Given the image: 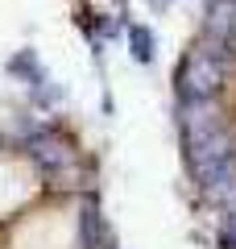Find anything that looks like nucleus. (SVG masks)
Segmentation results:
<instances>
[{
	"label": "nucleus",
	"mask_w": 236,
	"mask_h": 249,
	"mask_svg": "<svg viewBox=\"0 0 236 249\" xmlns=\"http://www.w3.org/2000/svg\"><path fill=\"white\" fill-rule=\"evenodd\" d=\"M9 71L21 75V79H29V83H42V67H37V54L34 50H21L17 58H9Z\"/></svg>",
	"instance_id": "obj_9"
},
{
	"label": "nucleus",
	"mask_w": 236,
	"mask_h": 249,
	"mask_svg": "<svg viewBox=\"0 0 236 249\" xmlns=\"http://www.w3.org/2000/svg\"><path fill=\"white\" fill-rule=\"evenodd\" d=\"M153 4H157V9H162V4H170V0H153Z\"/></svg>",
	"instance_id": "obj_10"
},
{
	"label": "nucleus",
	"mask_w": 236,
	"mask_h": 249,
	"mask_svg": "<svg viewBox=\"0 0 236 249\" xmlns=\"http://www.w3.org/2000/svg\"><path fill=\"white\" fill-rule=\"evenodd\" d=\"M224 79V42L191 50L178 67V100H216V88Z\"/></svg>",
	"instance_id": "obj_1"
},
{
	"label": "nucleus",
	"mask_w": 236,
	"mask_h": 249,
	"mask_svg": "<svg viewBox=\"0 0 236 249\" xmlns=\"http://www.w3.org/2000/svg\"><path fill=\"white\" fill-rule=\"evenodd\" d=\"M129 46H133V58H137V62H153V34H149V29L145 25H133L129 29Z\"/></svg>",
	"instance_id": "obj_8"
},
{
	"label": "nucleus",
	"mask_w": 236,
	"mask_h": 249,
	"mask_svg": "<svg viewBox=\"0 0 236 249\" xmlns=\"http://www.w3.org/2000/svg\"><path fill=\"white\" fill-rule=\"evenodd\" d=\"M29 158H34L42 170H58V166H67V162H70V150H67L62 137L37 133V137H29Z\"/></svg>",
	"instance_id": "obj_5"
},
{
	"label": "nucleus",
	"mask_w": 236,
	"mask_h": 249,
	"mask_svg": "<svg viewBox=\"0 0 236 249\" xmlns=\"http://www.w3.org/2000/svg\"><path fill=\"white\" fill-rule=\"evenodd\" d=\"M100 237H104V216H100V204L87 196L83 212H79V241H83V249H100Z\"/></svg>",
	"instance_id": "obj_6"
},
{
	"label": "nucleus",
	"mask_w": 236,
	"mask_h": 249,
	"mask_svg": "<svg viewBox=\"0 0 236 249\" xmlns=\"http://www.w3.org/2000/svg\"><path fill=\"white\" fill-rule=\"evenodd\" d=\"M207 191V199H216L219 208H228V216L236 212V170H228L224 178H216L211 187H203Z\"/></svg>",
	"instance_id": "obj_7"
},
{
	"label": "nucleus",
	"mask_w": 236,
	"mask_h": 249,
	"mask_svg": "<svg viewBox=\"0 0 236 249\" xmlns=\"http://www.w3.org/2000/svg\"><path fill=\"white\" fill-rule=\"evenodd\" d=\"M186 162H191L195 178H199L203 187H211L216 178H224L228 170H236V137L228 133V129H219V133L186 145Z\"/></svg>",
	"instance_id": "obj_2"
},
{
	"label": "nucleus",
	"mask_w": 236,
	"mask_h": 249,
	"mask_svg": "<svg viewBox=\"0 0 236 249\" xmlns=\"http://www.w3.org/2000/svg\"><path fill=\"white\" fill-rule=\"evenodd\" d=\"M203 29L216 42H228L236 34V0H207L203 9Z\"/></svg>",
	"instance_id": "obj_4"
},
{
	"label": "nucleus",
	"mask_w": 236,
	"mask_h": 249,
	"mask_svg": "<svg viewBox=\"0 0 236 249\" xmlns=\"http://www.w3.org/2000/svg\"><path fill=\"white\" fill-rule=\"evenodd\" d=\"M178 124H183L186 145H195V142H203V137L228 129V124H224V112H219L216 100H186V104L178 108Z\"/></svg>",
	"instance_id": "obj_3"
}]
</instances>
